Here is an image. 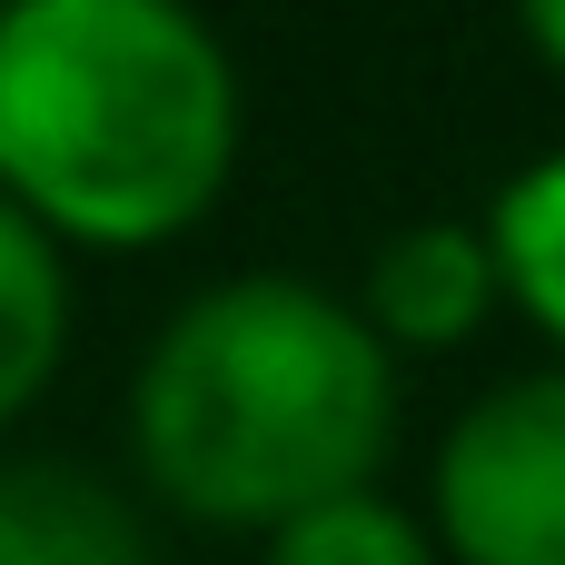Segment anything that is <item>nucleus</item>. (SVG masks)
Here are the masks:
<instances>
[{
  "mask_svg": "<svg viewBox=\"0 0 565 565\" xmlns=\"http://www.w3.org/2000/svg\"><path fill=\"white\" fill-rule=\"evenodd\" d=\"M397 437V348L308 278H218L139 358V477L199 526H298L367 497Z\"/></svg>",
  "mask_w": 565,
  "mask_h": 565,
  "instance_id": "obj_1",
  "label": "nucleus"
},
{
  "mask_svg": "<svg viewBox=\"0 0 565 565\" xmlns=\"http://www.w3.org/2000/svg\"><path fill=\"white\" fill-rule=\"evenodd\" d=\"M0 565H149V536L89 467L20 457L0 467Z\"/></svg>",
  "mask_w": 565,
  "mask_h": 565,
  "instance_id": "obj_5",
  "label": "nucleus"
},
{
  "mask_svg": "<svg viewBox=\"0 0 565 565\" xmlns=\"http://www.w3.org/2000/svg\"><path fill=\"white\" fill-rule=\"evenodd\" d=\"M70 358V248L0 199V427Z\"/></svg>",
  "mask_w": 565,
  "mask_h": 565,
  "instance_id": "obj_6",
  "label": "nucleus"
},
{
  "mask_svg": "<svg viewBox=\"0 0 565 565\" xmlns=\"http://www.w3.org/2000/svg\"><path fill=\"white\" fill-rule=\"evenodd\" d=\"M526 50L565 79V0H536V10H526Z\"/></svg>",
  "mask_w": 565,
  "mask_h": 565,
  "instance_id": "obj_9",
  "label": "nucleus"
},
{
  "mask_svg": "<svg viewBox=\"0 0 565 565\" xmlns=\"http://www.w3.org/2000/svg\"><path fill=\"white\" fill-rule=\"evenodd\" d=\"M238 60L179 0L0 10V199L60 248H159L238 179Z\"/></svg>",
  "mask_w": 565,
  "mask_h": 565,
  "instance_id": "obj_2",
  "label": "nucleus"
},
{
  "mask_svg": "<svg viewBox=\"0 0 565 565\" xmlns=\"http://www.w3.org/2000/svg\"><path fill=\"white\" fill-rule=\"evenodd\" d=\"M437 536L457 565H565V367L477 397L437 457Z\"/></svg>",
  "mask_w": 565,
  "mask_h": 565,
  "instance_id": "obj_3",
  "label": "nucleus"
},
{
  "mask_svg": "<svg viewBox=\"0 0 565 565\" xmlns=\"http://www.w3.org/2000/svg\"><path fill=\"white\" fill-rule=\"evenodd\" d=\"M258 565H437V536H427L407 507H387V497L367 487V497H338V507L278 526Z\"/></svg>",
  "mask_w": 565,
  "mask_h": 565,
  "instance_id": "obj_8",
  "label": "nucleus"
},
{
  "mask_svg": "<svg viewBox=\"0 0 565 565\" xmlns=\"http://www.w3.org/2000/svg\"><path fill=\"white\" fill-rule=\"evenodd\" d=\"M487 248H497L507 298L565 348V149L526 159V169L497 189V209H487Z\"/></svg>",
  "mask_w": 565,
  "mask_h": 565,
  "instance_id": "obj_7",
  "label": "nucleus"
},
{
  "mask_svg": "<svg viewBox=\"0 0 565 565\" xmlns=\"http://www.w3.org/2000/svg\"><path fill=\"white\" fill-rule=\"evenodd\" d=\"M497 298H507V278H497L487 228H467V218H417V228H397V238L367 258L358 318H367L387 348H467Z\"/></svg>",
  "mask_w": 565,
  "mask_h": 565,
  "instance_id": "obj_4",
  "label": "nucleus"
}]
</instances>
